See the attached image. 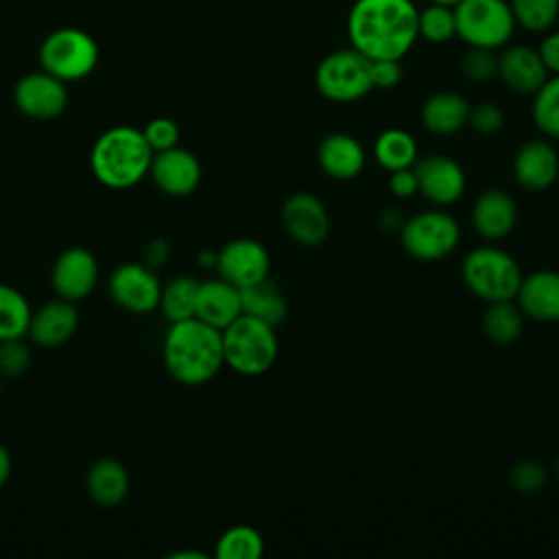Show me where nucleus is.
I'll use <instances>...</instances> for the list:
<instances>
[{
	"label": "nucleus",
	"mask_w": 559,
	"mask_h": 559,
	"mask_svg": "<svg viewBox=\"0 0 559 559\" xmlns=\"http://www.w3.org/2000/svg\"><path fill=\"white\" fill-rule=\"evenodd\" d=\"M417 13L413 0H356L347 13V39L371 61H402L419 39Z\"/></svg>",
	"instance_id": "obj_1"
},
{
	"label": "nucleus",
	"mask_w": 559,
	"mask_h": 559,
	"mask_svg": "<svg viewBox=\"0 0 559 559\" xmlns=\"http://www.w3.org/2000/svg\"><path fill=\"white\" fill-rule=\"evenodd\" d=\"M162 358L173 380L186 386H201L225 367L221 330L197 317L175 321L166 330Z\"/></svg>",
	"instance_id": "obj_2"
},
{
	"label": "nucleus",
	"mask_w": 559,
	"mask_h": 559,
	"mask_svg": "<svg viewBox=\"0 0 559 559\" xmlns=\"http://www.w3.org/2000/svg\"><path fill=\"white\" fill-rule=\"evenodd\" d=\"M153 148L142 129L116 124L103 131L90 151V170L98 183L111 190H127L148 177Z\"/></svg>",
	"instance_id": "obj_3"
},
{
	"label": "nucleus",
	"mask_w": 559,
	"mask_h": 559,
	"mask_svg": "<svg viewBox=\"0 0 559 559\" xmlns=\"http://www.w3.org/2000/svg\"><path fill=\"white\" fill-rule=\"evenodd\" d=\"M221 336L225 365L240 376H262L277 360L280 341L275 334V325L266 321L240 314L225 330H221Z\"/></svg>",
	"instance_id": "obj_4"
},
{
	"label": "nucleus",
	"mask_w": 559,
	"mask_h": 559,
	"mask_svg": "<svg viewBox=\"0 0 559 559\" xmlns=\"http://www.w3.org/2000/svg\"><path fill=\"white\" fill-rule=\"evenodd\" d=\"M461 277L478 299L487 304L509 301L518 295L522 269L511 253L498 247H476L465 255Z\"/></svg>",
	"instance_id": "obj_5"
},
{
	"label": "nucleus",
	"mask_w": 559,
	"mask_h": 559,
	"mask_svg": "<svg viewBox=\"0 0 559 559\" xmlns=\"http://www.w3.org/2000/svg\"><path fill=\"white\" fill-rule=\"evenodd\" d=\"M96 39L76 26L55 28L39 44V66L63 83L90 76L98 63Z\"/></svg>",
	"instance_id": "obj_6"
},
{
	"label": "nucleus",
	"mask_w": 559,
	"mask_h": 559,
	"mask_svg": "<svg viewBox=\"0 0 559 559\" xmlns=\"http://www.w3.org/2000/svg\"><path fill=\"white\" fill-rule=\"evenodd\" d=\"M319 94L332 103H354L373 90L371 59L356 48H343L325 55L314 70Z\"/></svg>",
	"instance_id": "obj_7"
},
{
	"label": "nucleus",
	"mask_w": 559,
	"mask_h": 559,
	"mask_svg": "<svg viewBox=\"0 0 559 559\" xmlns=\"http://www.w3.org/2000/svg\"><path fill=\"white\" fill-rule=\"evenodd\" d=\"M456 37L467 46L498 50L515 33V20L507 0H461L454 7Z\"/></svg>",
	"instance_id": "obj_8"
},
{
	"label": "nucleus",
	"mask_w": 559,
	"mask_h": 559,
	"mask_svg": "<svg viewBox=\"0 0 559 559\" xmlns=\"http://www.w3.org/2000/svg\"><path fill=\"white\" fill-rule=\"evenodd\" d=\"M461 240V227L456 218L443 210H426L400 227L402 249L419 262H437L450 255Z\"/></svg>",
	"instance_id": "obj_9"
},
{
	"label": "nucleus",
	"mask_w": 559,
	"mask_h": 559,
	"mask_svg": "<svg viewBox=\"0 0 559 559\" xmlns=\"http://www.w3.org/2000/svg\"><path fill=\"white\" fill-rule=\"evenodd\" d=\"M107 290L118 308L131 314H151L159 308L162 282L153 266L144 262H122L111 271Z\"/></svg>",
	"instance_id": "obj_10"
},
{
	"label": "nucleus",
	"mask_w": 559,
	"mask_h": 559,
	"mask_svg": "<svg viewBox=\"0 0 559 559\" xmlns=\"http://www.w3.org/2000/svg\"><path fill=\"white\" fill-rule=\"evenodd\" d=\"M13 105L33 120H52L68 107V87L46 70H35L13 85Z\"/></svg>",
	"instance_id": "obj_11"
},
{
	"label": "nucleus",
	"mask_w": 559,
	"mask_h": 559,
	"mask_svg": "<svg viewBox=\"0 0 559 559\" xmlns=\"http://www.w3.org/2000/svg\"><path fill=\"white\" fill-rule=\"evenodd\" d=\"M415 177H417V190L424 199H428L432 205H452L456 203L467 186L463 166L443 155V153H430L424 157H417L413 164Z\"/></svg>",
	"instance_id": "obj_12"
},
{
	"label": "nucleus",
	"mask_w": 559,
	"mask_h": 559,
	"mask_svg": "<svg viewBox=\"0 0 559 559\" xmlns=\"http://www.w3.org/2000/svg\"><path fill=\"white\" fill-rule=\"evenodd\" d=\"M214 269L218 271V277L238 288H245L269 277L271 255L260 240L234 238L216 251Z\"/></svg>",
	"instance_id": "obj_13"
},
{
	"label": "nucleus",
	"mask_w": 559,
	"mask_h": 559,
	"mask_svg": "<svg viewBox=\"0 0 559 559\" xmlns=\"http://www.w3.org/2000/svg\"><path fill=\"white\" fill-rule=\"evenodd\" d=\"M98 284V262L92 251L70 247L57 255L50 269V286L57 297L68 301L87 299Z\"/></svg>",
	"instance_id": "obj_14"
},
{
	"label": "nucleus",
	"mask_w": 559,
	"mask_h": 559,
	"mask_svg": "<svg viewBox=\"0 0 559 559\" xmlns=\"http://www.w3.org/2000/svg\"><path fill=\"white\" fill-rule=\"evenodd\" d=\"M201 175L203 170L199 157L179 144L153 153V162L148 168V177L153 179L157 190L166 197L177 199L192 194L201 183Z\"/></svg>",
	"instance_id": "obj_15"
},
{
	"label": "nucleus",
	"mask_w": 559,
	"mask_h": 559,
	"mask_svg": "<svg viewBox=\"0 0 559 559\" xmlns=\"http://www.w3.org/2000/svg\"><path fill=\"white\" fill-rule=\"evenodd\" d=\"M282 225L297 245L308 249L323 245L330 234L328 210L312 192H295L284 201Z\"/></svg>",
	"instance_id": "obj_16"
},
{
	"label": "nucleus",
	"mask_w": 559,
	"mask_h": 559,
	"mask_svg": "<svg viewBox=\"0 0 559 559\" xmlns=\"http://www.w3.org/2000/svg\"><path fill=\"white\" fill-rule=\"evenodd\" d=\"M76 328H79L76 304L57 297L52 301H46L37 310H33L26 336L37 347L52 349L68 343L74 336Z\"/></svg>",
	"instance_id": "obj_17"
},
{
	"label": "nucleus",
	"mask_w": 559,
	"mask_h": 559,
	"mask_svg": "<svg viewBox=\"0 0 559 559\" xmlns=\"http://www.w3.org/2000/svg\"><path fill=\"white\" fill-rule=\"evenodd\" d=\"M513 177L528 192L548 190L559 177V153L548 140L524 142L513 157Z\"/></svg>",
	"instance_id": "obj_18"
},
{
	"label": "nucleus",
	"mask_w": 559,
	"mask_h": 559,
	"mask_svg": "<svg viewBox=\"0 0 559 559\" xmlns=\"http://www.w3.org/2000/svg\"><path fill=\"white\" fill-rule=\"evenodd\" d=\"M500 81L518 94H535L537 87L550 76L537 48L526 44L502 46L498 55V74Z\"/></svg>",
	"instance_id": "obj_19"
},
{
	"label": "nucleus",
	"mask_w": 559,
	"mask_h": 559,
	"mask_svg": "<svg viewBox=\"0 0 559 559\" xmlns=\"http://www.w3.org/2000/svg\"><path fill=\"white\" fill-rule=\"evenodd\" d=\"M518 223L515 199L500 188L480 192L472 205V227L485 240L507 238Z\"/></svg>",
	"instance_id": "obj_20"
},
{
	"label": "nucleus",
	"mask_w": 559,
	"mask_h": 559,
	"mask_svg": "<svg viewBox=\"0 0 559 559\" xmlns=\"http://www.w3.org/2000/svg\"><path fill=\"white\" fill-rule=\"evenodd\" d=\"M515 299L524 317L542 323H557L559 321V271L542 269V271L522 275Z\"/></svg>",
	"instance_id": "obj_21"
},
{
	"label": "nucleus",
	"mask_w": 559,
	"mask_h": 559,
	"mask_svg": "<svg viewBox=\"0 0 559 559\" xmlns=\"http://www.w3.org/2000/svg\"><path fill=\"white\" fill-rule=\"evenodd\" d=\"M242 314L240 288L223 277L199 282L194 317L216 330H225L231 321Z\"/></svg>",
	"instance_id": "obj_22"
},
{
	"label": "nucleus",
	"mask_w": 559,
	"mask_h": 559,
	"mask_svg": "<svg viewBox=\"0 0 559 559\" xmlns=\"http://www.w3.org/2000/svg\"><path fill=\"white\" fill-rule=\"evenodd\" d=\"M317 162L328 177L349 181L362 173L367 155L362 144L354 135L336 131L319 142Z\"/></svg>",
	"instance_id": "obj_23"
},
{
	"label": "nucleus",
	"mask_w": 559,
	"mask_h": 559,
	"mask_svg": "<svg viewBox=\"0 0 559 559\" xmlns=\"http://www.w3.org/2000/svg\"><path fill=\"white\" fill-rule=\"evenodd\" d=\"M131 478L127 467L111 456L98 459L87 467L85 474V491L98 507L114 509L122 504L129 496Z\"/></svg>",
	"instance_id": "obj_24"
},
{
	"label": "nucleus",
	"mask_w": 559,
	"mask_h": 559,
	"mask_svg": "<svg viewBox=\"0 0 559 559\" xmlns=\"http://www.w3.org/2000/svg\"><path fill=\"white\" fill-rule=\"evenodd\" d=\"M469 103L463 94L454 90H441L430 94L419 109V120L424 129L435 135H452L467 127Z\"/></svg>",
	"instance_id": "obj_25"
},
{
	"label": "nucleus",
	"mask_w": 559,
	"mask_h": 559,
	"mask_svg": "<svg viewBox=\"0 0 559 559\" xmlns=\"http://www.w3.org/2000/svg\"><path fill=\"white\" fill-rule=\"evenodd\" d=\"M240 301H242V314L255 317L271 325H280L288 314V304L284 293L269 277L240 288Z\"/></svg>",
	"instance_id": "obj_26"
},
{
	"label": "nucleus",
	"mask_w": 559,
	"mask_h": 559,
	"mask_svg": "<svg viewBox=\"0 0 559 559\" xmlns=\"http://www.w3.org/2000/svg\"><path fill=\"white\" fill-rule=\"evenodd\" d=\"M373 157L384 170L393 173L400 168H411L419 157V148L415 138L408 131L393 127V129H384L376 138Z\"/></svg>",
	"instance_id": "obj_27"
},
{
	"label": "nucleus",
	"mask_w": 559,
	"mask_h": 559,
	"mask_svg": "<svg viewBox=\"0 0 559 559\" xmlns=\"http://www.w3.org/2000/svg\"><path fill=\"white\" fill-rule=\"evenodd\" d=\"M197 290L199 280L192 275H175L166 284H162L159 312L168 323L183 321L194 317L197 310Z\"/></svg>",
	"instance_id": "obj_28"
},
{
	"label": "nucleus",
	"mask_w": 559,
	"mask_h": 559,
	"mask_svg": "<svg viewBox=\"0 0 559 559\" xmlns=\"http://www.w3.org/2000/svg\"><path fill=\"white\" fill-rule=\"evenodd\" d=\"M524 328V314L515 299L509 301H491L483 314L485 336L496 345H509L518 341Z\"/></svg>",
	"instance_id": "obj_29"
},
{
	"label": "nucleus",
	"mask_w": 559,
	"mask_h": 559,
	"mask_svg": "<svg viewBox=\"0 0 559 559\" xmlns=\"http://www.w3.org/2000/svg\"><path fill=\"white\" fill-rule=\"evenodd\" d=\"M33 308L22 290L0 282V341L26 338Z\"/></svg>",
	"instance_id": "obj_30"
},
{
	"label": "nucleus",
	"mask_w": 559,
	"mask_h": 559,
	"mask_svg": "<svg viewBox=\"0 0 559 559\" xmlns=\"http://www.w3.org/2000/svg\"><path fill=\"white\" fill-rule=\"evenodd\" d=\"M264 555V539L258 528L249 524H234L216 539V559H260Z\"/></svg>",
	"instance_id": "obj_31"
},
{
	"label": "nucleus",
	"mask_w": 559,
	"mask_h": 559,
	"mask_svg": "<svg viewBox=\"0 0 559 559\" xmlns=\"http://www.w3.org/2000/svg\"><path fill=\"white\" fill-rule=\"evenodd\" d=\"M535 127L552 140H559V74H550L533 94L531 105Z\"/></svg>",
	"instance_id": "obj_32"
},
{
	"label": "nucleus",
	"mask_w": 559,
	"mask_h": 559,
	"mask_svg": "<svg viewBox=\"0 0 559 559\" xmlns=\"http://www.w3.org/2000/svg\"><path fill=\"white\" fill-rule=\"evenodd\" d=\"M515 26L528 33H546L557 24L559 0H507Z\"/></svg>",
	"instance_id": "obj_33"
},
{
	"label": "nucleus",
	"mask_w": 559,
	"mask_h": 559,
	"mask_svg": "<svg viewBox=\"0 0 559 559\" xmlns=\"http://www.w3.org/2000/svg\"><path fill=\"white\" fill-rule=\"evenodd\" d=\"M417 33L430 44H445L456 37L454 7L430 2L417 13Z\"/></svg>",
	"instance_id": "obj_34"
},
{
	"label": "nucleus",
	"mask_w": 559,
	"mask_h": 559,
	"mask_svg": "<svg viewBox=\"0 0 559 559\" xmlns=\"http://www.w3.org/2000/svg\"><path fill=\"white\" fill-rule=\"evenodd\" d=\"M461 72L474 83L491 81L498 74V55H496V50L467 46L465 55L461 57Z\"/></svg>",
	"instance_id": "obj_35"
},
{
	"label": "nucleus",
	"mask_w": 559,
	"mask_h": 559,
	"mask_svg": "<svg viewBox=\"0 0 559 559\" xmlns=\"http://www.w3.org/2000/svg\"><path fill=\"white\" fill-rule=\"evenodd\" d=\"M509 480L518 493H539L548 483V469L535 459H522L511 467Z\"/></svg>",
	"instance_id": "obj_36"
},
{
	"label": "nucleus",
	"mask_w": 559,
	"mask_h": 559,
	"mask_svg": "<svg viewBox=\"0 0 559 559\" xmlns=\"http://www.w3.org/2000/svg\"><path fill=\"white\" fill-rule=\"evenodd\" d=\"M33 360V352L24 338L0 341V373L22 376Z\"/></svg>",
	"instance_id": "obj_37"
},
{
	"label": "nucleus",
	"mask_w": 559,
	"mask_h": 559,
	"mask_svg": "<svg viewBox=\"0 0 559 559\" xmlns=\"http://www.w3.org/2000/svg\"><path fill=\"white\" fill-rule=\"evenodd\" d=\"M142 133L148 142V146L153 148V153L166 151V148H173L179 144V127L173 118H166V116H157V118L148 120L142 127Z\"/></svg>",
	"instance_id": "obj_38"
},
{
	"label": "nucleus",
	"mask_w": 559,
	"mask_h": 559,
	"mask_svg": "<svg viewBox=\"0 0 559 559\" xmlns=\"http://www.w3.org/2000/svg\"><path fill=\"white\" fill-rule=\"evenodd\" d=\"M504 124V114L496 103L483 100L476 105H469V116H467V127H472L480 135H491L500 131Z\"/></svg>",
	"instance_id": "obj_39"
},
{
	"label": "nucleus",
	"mask_w": 559,
	"mask_h": 559,
	"mask_svg": "<svg viewBox=\"0 0 559 559\" xmlns=\"http://www.w3.org/2000/svg\"><path fill=\"white\" fill-rule=\"evenodd\" d=\"M371 79L373 87L391 90L402 81V66L395 59H376L371 61Z\"/></svg>",
	"instance_id": "obj_40"
},
{
	"label": "nucleus",
	"mask_w": 559,
	"mask_h": 559,
	"mask_svg": "<svg viewBox=\"0 0 559 559\" xmlns=\"http://www.w3.org/2000/svg\"><path fill=\"white\" fill-rule=\"evenodd\" d=\"M389 190L393 192V197L397 199H411L413 194H417V177H415V170L413 166L411 168H400V170H393L389 175Z\"/></svg>",
	"instance_id": "obj_41"
},
{
	"label": "nucleus",
	"mask_w": 559,
	"mask_h": 559,
	"mask_svg": "<svg viewBox=\"0 0 559 559\" xmlns=\"http://www.w3.org/2000/svg\"><path fill=\"white\" fill-rule=\"evenodd\" d=\"M548 74H559V31H546L537 48Z\"/></svg>",
	"instance_id": "obj_42"
},
{
	"label": "nucleus",
	"mask_w": 559,
	"mask_h": 559,
	"mask_svg": "<svg viewBox=\"0 0 559 559\" xmlns=\"http://www.w3.org/2000/svg\"><path fill=\"white\" fill-rule=\"evenodd\" d=\"M170 258V245L164 238H153L144 247V264L157 269Z\"/></svg>",
	"instance_id": "obj_43"
},
{
	"label": "nucleus",
	"mask_w": 559,
	"mask_h": 559,
	"mask_svg": "<svg viewBox=\"0 0 559 559\" xmlns=\"http://www.w3.org/2000/svg\"><path fill=\"white\" fill-rule=\"evenodd\" d=\"M13 469V461H11V452L0 443V489L7 485L9 476Z\"/></svg>",
	"instance_id": "obj_44"
},
{
	"label": "nucleus",
	"mask_w": 559,
	"mask_h": 559,
	"mask_svg": "<svg viewBox=\"0 0 559 559\" xmlns=\"http://www.w3.org/2000/svg\"><path fill=\"white\" fill-rule=\"evenodd\" d=\"M199 264H201L203 269H212V266H216V251H212V249H203V251L199 253Z\"/></svg>",
	"instance_id": "obj_45"
},
{
	"label": "nucleus",
	"mask_w": 559,
	"mask_h": 559,
	"mask_svg": "<svg viewBox=\"0 0 559 559\" xmlns=\"http://www.w3.org/2000/svg\"><path fill=\"white\" fill-rule=\"evenodd\" d=\"M168 559H207V555L199 552V550H177V552L168 555Z\"/></svg>",
	"instance_id": "obj_46"
},
{
	"label": "nucleus",
	"mask_w": 559,
	"mask_h": 559,
	"mask_svg": "<svg viewBox=\"0 0 559 559\" xmlns=\"http://www.w3.org/2000/svg\"><path fill=\"white\" fill-rule=\"evenodd\" d=\"M430 2H437V4H445V7H456L461 0H430Z\"/></svg>",
	"instance_id": "obj_47"
},
{
	"label": "nucleus",
	"mask_w": 559,
	"mask_h": 559,
	"mask_svg": "<svg viewBox=\"0 0 559 559\" xmlns=\"http://www.w3.org/2000/svg\"><path fill=\"white\" fill-rule=\"evenodd\" d=\"M555 476H557V480H559V454H557V459H555Z\"/></svg>",
	"instance_id": "obj_48"
},
{
	"label": "nucleus",
	"mask_w": 559,
	"mask_h": 559,
	"mask_svg": "<svg viewBox=\"0 0 559 559\" xmlns=\"http://www.w3.org/2000/svg\"><path fill=\"white\" fill-rule=\"evenodd\" d=\"M557 22H559V15H557Z\"/></svg>",
	"instance_id": "obj_49"
}]
</instances>
